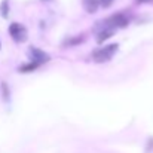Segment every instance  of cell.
<instances>
[{"label":"cell","instance_id":"3957f363","mask_svg":"<svg viewBox=\"0 0 153 153\" xmlns=\"http://www.w3.org/2000/svg\"><path fill=\"white\" fill-rule=\"evenodd\" d=\"M9 34L16 43H21V42L27 40V30H25L24 25H21L18 22H13V24L9 25Z\"/></svg>","mask_w":153,"mask_h":153},{"label":"cell","instance_id":"8992f818","mask_svg":"<svg viewBox=\"0 0 153 153\" xmlns=\"http://www.w3.org/2000/svg\"><path fill=\"white\" fill-rule=\"evenodd\" d=\"M114 0H98V4H101L102 7H110L113 4Z\"/></svg>","mask_w":153,"mask_h":153},{"label":"cell","instance_id":"5b68a950","mask_svg":"<svg viewBox=\"0 0 153 153\" xmlns=\"http://www.w3.org/2000/svg\"><path fill=\"white\" fill-rule=\"evenodd\" d=\"M83 6L88 12H95L98 6V0H83Z\"/></svg>","mask_w":153,"mask_h":153},{"label":"cell","instance_id":"ba28073f","mask_svg":"<svg viewBox=\"0 0 153 153\" xmlns=\"http://www.w3.org/2000/svg\"><path fill=\"white\" fill-rule=\"evenodd\" d=\"M138 3H150V1H153V0H137Z\"/></svg>","mask_w":153,"mask_h":153},{"label":"cell","instance_id":"52a82bcc","mask_svg":"<svg viewBox=\"0 0 153 153\" xmlns=\"http://www.w3.org/2000/svg\"><path fill=\"white\" fill-rule=\"evenodd\" d=\"M1 15L6 18L7 16V0H4L3 3H1Z\"/></svg>","mask_w":153,"mask_h":153},{"label":"cell","instance_id":"277c9868","mask_svg":"<svg viewBox=\"0 0 153 153\" xmlns=\"http://www.w3.org/2000/svg\"><path fill=\"white\" fill-rule=\"evenodd\" d=\"M31 53H33V58H34V61H36V62H39L40 65H42L43 62H46V61L49 59L48 53H45V52L39 51V49H36V48H33V49H31Z\"/></svg>","mask_w":153,"mask_h":153},{"label":"cell","instance_id":"7a4b0ae2","mask_svg":"<svg viewBox=\"0 0 153 153\" xmlns=\"http://www.w3.org/2000/svg\"><path fill=\"white\" fill-rule=\"evenodd\" d=\"M128 22H129V19H128L126 15H123V13H114L110 18L105 19L104 25L108 27V30H114V28H122V27L128 25Z\"/></svg>","mask_w":153,"mask_h":153},{"label":"cell","instance_id":"6da1fadb","mask_svg":"<svg viewBox=\"0 0 153 153\" xmlns=\"http://www.w3.org/2000/svg\"><path fill=\"white\" fill-rule=\"evenodd\" d=\"M119 49V45L117 43H111V45H107V46H104V48H100V49H97V51L92 52V59L95 61V62H107V61H110L111 58H113V55L117 52Z\"/></svg>","mask_w":153,"mask_h":153}]
</instances>
